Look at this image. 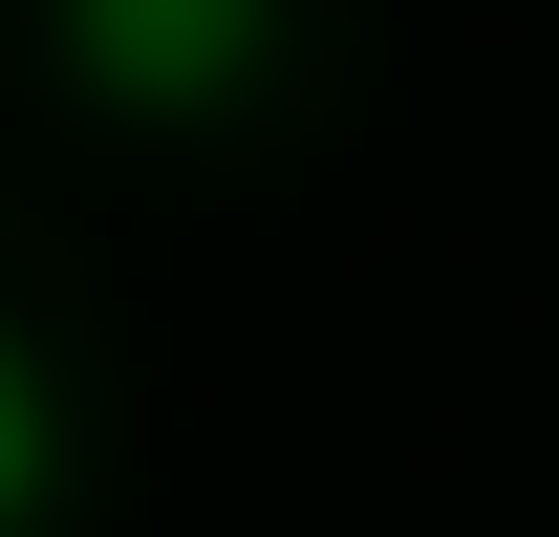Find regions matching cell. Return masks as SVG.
I'll return each mask as SVG.
<instances>
[{
	"label": "cell",
	"mask_w": 559,
	"mask_h": 537,
	"mask_svg": "<svg viewBox=\"0 0 559 537\" xmlns=\"http://www.w3.org/2000/svg\"><path fill=\"white\" fill-rule=\"evenodd\" d=\"M44 44H66L86 108H130V130H215V108L280 86V0H44Z\"/></svg>",
	"instance_id": "obj_1"
},
{
	"label": "cell",
	"mask_w": 559,
	"mask_h": 537,
	"mask_svg": "<svg viewBox=\"0 0 559 537\" xmlns=\"http://www.w3.org/2000/svg\"><path fill=\"white\" fill-rule=\"evenodd\" d=\"M66 473H86V408H66V366L0 323V537H66Z\"/></svg>",
	"instance_id": "obj_2"
}]
</instances>
